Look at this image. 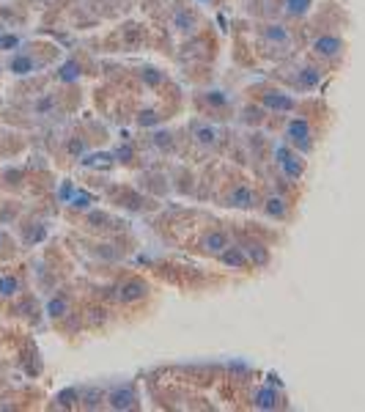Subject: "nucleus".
<instances>
[{"instance_id":"1","label":"nucleus","mask_w":365,"mask_h":412,"mask_svg":"<svg viewBox=\"0 0 365 412\" xmlns=\"http://www.w3.org/2000/svg\"><path fill=\"white\" fill-rule=\"evenodd\" d=\"M286 143L294 152H300V154H311V149H313V130H311L308 119L294 116L289 121V127H286Z\"/></svg>"},{"instance_id":"2","label":"nucleus","mask_w":365,"mask_h":412,"mask_svg":"<svg viewBox=\"0 0 365 412\" xmlns=\"http://www.w3.org/2000/svg\"><path fill=\"white\" fill-rule=\"evenodd\" d=\"M302 157H305V154L294 152L289 143H280V146L275 149V163L280 165L283 176L291 179V182H300L302 174H305V160H302Z\"/></svg>"},{"instance_id":"3","label":"nucleus","mask_w":365,"mask_h":412,"mask_svg":"<svg viewBox=\"0 0 365 412\" xmlns=\"http://www.w3.org/2000/svg\"><path fill=\"white\" fill-rule=\"evenodd\" d=\"M311 52H313L319 61L333 63V61H338V58L344 55V39H341L338 33H322V36L311 44Z\"/></svg>"},{"instance_id":"4","label":"nucleus","mask_w":365,"mask_h":412,"mask_svg":"<svg viewBox=\"0 0 365 412\" xmlns=\"http://www.w3.org/2000/svg\"><path fill=\"white\" fill-rule=\"evenodd\" d=\"M146 294H149V283L140 280V278H129V280H124L118 286V300L124 305H135V302L146 300Z\"/></svg>"},{"instance_id":"5","label":"nucleus","mask_w":365,"mask_h":412,"mask_svg":"<svg viewBox=\"0 0 365 412\" xmlns=\"http://www.w3.org/2000/svg\"><path fill=\"white\" fill-rule=\"evenodd\" d=\"M228 206L231 209H255L258 206V193L250 187V185H236L231 193H228Z\"/></svg>"},{"instance_id":"6","label":"nucleus","mask_w":365,"mask_h":412,"mask_svg":"<svg viewBox=\"0 0 365 412\" xmlns=\"http://www.w3.org/2000/svg\"><path fill=\"white\" fill-rule=\"evenodd\" d=\"M261 39L272 47H289L291 44V30L280 22H267V25H261Z\"/></svg>"},{"instance_id":"7","label":"nucleus","mask_w":365,"mask_h":412,"mask_svg":"<svg viewBox=\"0 0 365 412\" xmlns=\"http://www.w3.org/2000/svg\"><path fill=\"white\" fill-rule=\"evenodd\" d=\"M261 102H264V107L267 110H272V113H291L294 110V96H289V94H283V91H267L264 96H261Z\"/></svg>"},{"instance_id":"8","label":"nucleus","mask_w":365,"mask_h":412,"mask_svg":"<svg viewBox=\"0 0 365 412\" xmlns=\"http://www.w3.org/2000/svg\"><path fill=\"white\" fill-rule=\"evenodd\" d=\"M228 245H231V236H228L225 231H220V228H211V231H206V234L200 236V247H203L206 253H211V256H220Z\"/></svg>"},{"instance_id":"9","label":"nucleus","mask_w":365,"mask_h":412,"mask_svg":"<svg viewBox=\"0 0 365 412\" xmlns=\"http://www.w3.org/2000/svg\"><path fill=\"white\" fill-rule=\"evenodd\" d=\"M220 264L228 267V269H236V272H247V267H250L244 250H242V247H233V245H228V247L220 253Z\"/></svg>"},{"instance_id":"10","label":"nucleus","mask_w":365,"mask_h":412,"mask_svg":"<svg viewBox=\"0 0 365 412\" xmlns=\"http://www.w3.org/2000/svg\"><path fill=\"white\" fill-rule=\"evenodd\" d=\"M242 250H244V256H247V261H250L253 267H267V264H269V258H272L269 247H267L264 242H255V239L244 242V245H242Z\"/></svg>"},{"instance_id":"11","label":"nucleus","mask_w":365,"mask_h":412,"mask_svg":"<svg viewBox=\"0 0 365 412\" xmlns=\"http://www.w3.org/2000/svg\"><path fill=\"white\" fill-rule=\"evenodd\" d=\"M261 209H264V214L272 217V220H286V217H289V201H286L283 196H269V198L261 204Z\"/></svg>"},{"instance_id":"12","label":"nucleus","mask_w":365,"mask_h":412,"mask_svg":"<svg viewBox=\"0 0 365 412\" xmlns=\"http://www.w3.org/2000/svg\"><path fill=\"white\" fill-rule=\"evenodd\" d=\"M300 74H297V85L302 88V91H311V88H316L319 83H322V77H324V72L319 69V66H302V69H297Z\"/></svg>"},{"instance_id":"13","label":"nucleus","mask_w":365,"mask_h":412,"mask_svg":"<svg viewBox=\"0 0 365 412\" xmlns=\"http://www.w3.org/2000/svg\"><path fill=\"white\" fill-rule=\"evenodd\" d=\"M107 404H110V410H129V407H135V393H132V388H116V391L107 396Z\"/></svg>"},{"instance_id":"14","label":"nucleus","mask_w":365,"mask_h":412,"mask_svg":"<svg viewBox=\"0 0 365 412\" xmlns=\"http://www.w3.org/2000/svg\"><path fill=\"white\" fill-rule=\"evenodd\" d=\"M258 410H275L278 407V393L272 391V388H261L258 393H255V402H253Z\"/></svg>"},{"instance_id":"15","label":"nucleus","mask_w":365,"mask_h":412,"mask_svg":"<svg viewBox=\"0 0 365 412\" xmlns=\"http://www.w3.org/2000/svg\"><path fill=\"white\" fill-rule=\"evenodd\" d=\"M195 141H198L200 146H214V143H217V130H214L211 124H198V127H195Z\"/></svg>"},{"instance_id":"16","label":"nucleus","mask_w":365,"mask_h":412,"mask_svg":"<svg viewBox=\"0 0 365 412\" xmlns=\"http://www.w3.org/2000/svg\"><path fill=\"white\" fill-rule=\"evenodd\" d=\"M8 69H11L14 74H30V72L36 69V61H33V58H28V55H17V58H11Z\"/></svg>"},{"instance_id":"17","label":"nucleus","mask_w":365,"mask_h":412,"mask_svg":"<svg viewBox=\"0 0 365 412\" xmlns=\"http://www.w3.org/2000/svg\"><path fill=\"white\" fill-rule=\"evenodd\" d=\"M174 28L182 30V33H189V30L195 28V17H192L187 8H179V11L174 14Z\"/></svg>"},{"instance_id":"18","label":"nucleus","mask_w":365,"mask_h":412,"mask_svg":"<svg viewBox=\"0 0 365 412\" xmlns=\"http://www.w3.org/2000/svg\"><path fill=\"white\" fill-rule=\"evenodd\" d=\"M313 0H286V14L289 17H305L311 11Z\"/></svg>"},{"instance_id":"19","label":"nucleus","mask_w":365,"mask_h":412,"mask_svg":"<svg viewBox=\"0 0 365 412\" xmlns=\"http://www.w3.org/2000/svg\"><path fill=\"white\" fill-rule=\"evenodd\" d=\"M66 311H69V302H66L63 297H52V300L47 302V313H50L52 319H61V316H66Z\"/></svg>"},{"instance_id":"20","label":"nucleus","mask_w":365,"mask_h":412,"mask_svg":"<svg viewBox=\"0 0 365 412\" xmlns=\"http://www.w3.org/2000/svg\"><path fill=\"white\" fill-rule=\"evenodd\" d=\"M19 291V280L14 275H6L0 278V297H14Z\"/></svg>"},{"instance_id":"21","label":"nucleus","mask_w":365,"mask_h":412,"mask_svg":"<svg viewBox=\"0 0 365 412\" xmlns=\"http://www.w3.org/2000/svg\"><path fill=\"white\" fill-rule=\"evenodd\" d=\"M88 201H91V198H88V196H85V193H77V196H74V209H85V206H88Z\"/></svg>"},{"instance_id":"22","label":"nucleus","mask_w":365,"mask_h":412,"mask_svg":"<svg viewBox=\"0 0 365 412\" xmlns=\"http://www.w3.org/2000/svg\"><path fill=\"white\" fill-rule=\"evenodd\" d=\"M198 3H211V0H198Z\"/></svg>"},{"instance_id":"23","label":"nucleus","mask_w":365,"mask_h":412,"mask_svg":"<svg viewBox=\"0 0 365 412\" xmlns=\"http://www.w3.org/2000/svg\"><path fill=\"white\" fill-rule=\"evenodd\" d=\"M0 247H3V236H0Z\"/></svg>"}]
</instances>
